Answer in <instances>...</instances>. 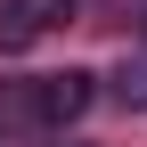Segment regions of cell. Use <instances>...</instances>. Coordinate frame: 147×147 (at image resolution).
<instances>
[{"label": "cell", "mask_w": 147, "mask_h": 147, "mask_svg": "<svg viewBox=\"0 0 147 147\" xmlns=\"http://www.w3.org/2000/svg\"><path fill=\"white\" fill-rule=\"evenodd\" d=\"M106 82H115V98L131 106V115H147V57H131V65H115Z\"/></svg>", "instance_id": "3957f363"}, {"label": "cell", "mask_w": 147, "mask_h": 147, "mask_svg": "<svg viewBox=\"0 0 147 147\" xmlns=\"http://www.w3.org/2000/svg\"><path fill=\"white\" fill-rule=\"evenodd\" d=\"M90 98H98V74H82V65H65V74H41V82L25 90L33 123H49V131L82 123V115H90Z\"/></svg>", "instance_id": "6da1fadb"}, {"label": "cell", "mask_w": 147, "mask_h": 147, "mask_svg": "<svg viewBox=\"0 0 147 147\" xmlns=\"http://www.w3.org/2000/svg\"><path fill=\"white\" fill-rule=\"evenodd\" d=\"M57 25H74V0H0V57L49 41Z\"/></svg>", "instance_id": "7a4b0ae2"}]
</instances>
